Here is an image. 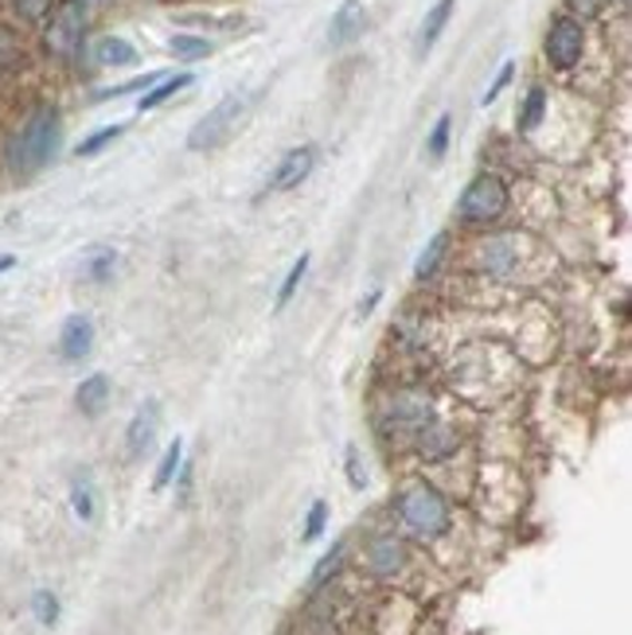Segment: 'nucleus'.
I'll return each instance as SVG.
<instances>
[{"instance_id":"obj_2","label":"nucleus","mask_w":632,"mask_h":635,"mask_svg":"<svg viewBox=\"0 0 632 635\" xmlns=\"http://www.w3.org/2000/svg\"><path fill=\"white\" fill-rule=\"evenodd\" d=\"M399 515L418 538H441L449 531V503L430 484H410L399 495Z\"/></svg>"},{"instance_id":"obj_1","label":"nucleus","mask_w":632,"mask_h":635,"mask_svg":"<svg viewBox=\"0 0 632 635\" xmlns=\"http://www.w3.org/2000/svg\"><path fill=\"white\" fill-rule=\"evenodd\" d=\"M59 141H63V121L51 105L36 110L32 118L20 125V133L12 137V149H9V164L12 172L20 175H32L40 168H48L59 152Z\"/></svg>"},{"instance_id":"obj_35","label":"nucleus","mask_w":632,"mask_h":635,"mask_svg":"<svg viewBox=\"0 0 632 635\" xmlns=\"http://www.w3.org/2000/svg\"><path fill=\"white\" fill-rule=\"evenodd\" d=\"M605 4H609V0H566V9L574 12V17H582V20L601 17V12H605Z\"/></svg>"},{"instance_id":"obj_3","label":"nucleus","mask_w":632,"mask_h":635,"mask_svg":"<svg viewBox=\"0 0 632 635\" xmlns=\"http://www.w3.org/2000/svg\"><path fill=\"white\" fill-rule=\"evenodd\" d=\"M508 199H512L508 183L500 180L496 172H481L469 188L461 191V199H457V219L469 223V226L496 223V219L508 211Z\"/></svg>"},{"instance_id":"obj_32","label":"nucleus","mask_w":632,"mask_h":635,"mask_svg":"<svg viewBox=\"0 0 632 635\" xmlns=\"http://www.w3.org/2000/svg\"><path fill=\"white\" fill-rule=\"evenodd\" d=\"M449 129H453V118H449V113H441L438 125H433V133H430V157H445V149H449Z\"/></svg>"},{"instance_id":"obj_23","label":"nucleus","mask_w":632,"mask_h":635,"mask_svg":"<svg viewBox=\"0 0 632 635\" xmlns=\"http://www.w3.org/2000/svg\"><path fill=\"white\" fill-rule=\"evenodd\" d=\"M71 507H74V515L82 518V523H90L94 518V484H90V476H79L71 484Z\"/></svg>"},{"instance_id":"obj_8","label":"nucleus","mask_w":632,"mask_h":635,"mask_svg":"<svg viewBox=\"0 0 632 635\" xmlns=\"http://www.w3.org/2000/svg\"><path fill=\"white\" fill-rule=\"evenodd\" d=\"M476 258L489 273H515L520 270V234H492L476 246Z\"/></svg>"},{"instance_id":"obj_30","label":"nucleus","mask_w":632,"mask_h":635,"mask_svg":"<svg viewBox=\"0 0 632 635\" xmlns=\"http://www.w3.org/2000/svg\"><path fill=\"white\" fill-rule=\"evenodd\" d=\"M20 12V20H28V24H40V20L51 17V9H56V0H12Z\"/></svg>"},{"instance_id":"obj_5","label":"nucleus","mask_w":632,"mask_h":635,"mask_svg":"<svg viewBox=\"0 0 632 635\" xmlns=\"http://www.w3.org/2000/svg\"><path fill=\"white\" fill-rule=\"evenodd\" d=\"M543 56L554 71H574L585 56V28L578 17H559L551 28H546V40H543Z\"/></svg>"},{"instance_id":"obj_26","label":"nucleus","mask_w":632,"mask_h":635,"mask_svg":"<svg viewBox=\"0 0 632 635\" xmlns=\"http://www.w3.org/2000/svg\"><path fill=\"white\" fill-rule=\"evenodd\" d=\"M32 612L43 627H56L59 624V596L51 593V588H40V593L32 596Z\"/></svg>"},{"instance_id":"obj_24","label":"nucleus","mask_w":632,"mask_h":635,"mask_svg":"<svg viewBox=\"0 0 632 635\" xmlns=\"http://www.w3.org/2000/svg\"><path fill=\"white\" fill-rule=\"evenodd\" d=\"M309 262H312V258H309V254H301L293 265H289L285 281H281V289H278V301H273V309H285V304L293 301V293H297V289H301V281H304V270H309Z\"/></svg>"},{"instance_id":"obj_7","label":"nucleus","mask_w":632,"mask_h":635,"mask_svg":"<svg viewBox=\"0 0 632 635\" xmlns=\"http://www.w3.org/2000/svg\"><path fill=\"white\" fill-rule=\"evenodd\" d=\"M312 168H317V149H312V144L289 149L285 157L278 160V168H273V175H270V183H265V191H270V195H281V191L301 188V183L312 175Z\"/></svg>"},{"instance_id":"obj_29","label":"nucleus","mask_w":632,"mask_h":635,"mask_svg":"<svg viewBox=\"0 0 632 635\" xmlns=\"http://www.w3.org/2000/svg\"><path fill=\"white\" fill-rule=\"evenodd\" d=\"M324 523H329V503L317 500V503L309 507V518H304V534H301V538H304V542H317V538L324 534Z\"/></svg>"},{"instance_id":"obj_15","label":"nucleus","mask_w":632,"mask_h":635,"mask_svg":"<svg viewBox=\"0 0 632 635\" xmlns=\"http://www.w3.org/2000/svg\"><path fill=\"white\" fill-rule=\"evenodd\" d=\"M106 402H110V379H106V374H90V379H82V386L74 390V405H79L87 417H98V413L106 410Z\"/></svg>"},{"instance_id":"obj_4","label":"nucleus","mask_w":632,"mask_h":635,"mask_svg":"<svg viewBox=\"0 0 632 635\" xmlns=\"http://www.w3.org/2000/svg\"><path fill=\"white\" fill-rule=\"evenodd\" d=\"M87 40V4L82 0H56L43 28V48L56 59H74Z\"/></svg>"},{"instance_id":"obj_12","label":"nucleus","mask_w":632,"mask_h":635,"mask_svg":"<svg viewBox=\"0 0 632 635\" xmlns=\"http://www.w3.org/2000/svg\"><path fill=\"white\" fill-rule=\"evenodd\" d=\"M402 562H407V546H402L394 534H383V538L371 542L368 565H371V573H375V577H391V573H399Z\"/></svg>"},{"instance_id":"obj_33","label":"nucleus","mask_w":632,"mask_h":635,"mask_svg":"<svg viewBox=\"0 0 632 635\" xmlns=\"http://www.w3.org/2000/svg\"><path fill=\"white\" fill-rule=\"evenodd\" d=\"M20 59V43L9 28H0V71H9L12 63Z\"/></svg>"},{"instance_id":"obj_9","label":"nucleus","mask_w":632,"mask_h":635,"mask_svg":"<svg viewBox=\"0 0 632 635\" xmlns=\"http://www.w3.org/2000/svg\"><path fill=\"white\" fill-rule=\"evenodd\" d=\"M90 351H94V320L74 312V316L63 320V332H59V355H63L67 363H79Z\"/></svg>"},{"instance_id":"obj_14","label":"nucleus","mask_w":632,"mask_h":635,"mask_svg":"<svg viewBox=\"0 0 632 635\" xmlns=\"http://www.w3.org/2000/svg\"><path fill=\"white\" fill-rule=\"evenodd\" d=\"M453 4H457V0H438V4H433V9L425 12L422 28H418V43H414L418 56H430L433 43L441 40V32H445L449 17H453Z\"/></svg>"},{"instance_id":"obj_16","label":"nucleus","mask_w":632,"mask_h":635,"mask_svg":"<svg viewBox=\"0 0 632 635\" xmlns=\"http://www.w3.org/2000/svg\"><path fill=\"white\" fill-rule=\"evenodd\" d=\"M94 59L102 67H129L137 63V48L129 40H121V36H102L94 43Z\"/></svg>"},{"instance_id":"obj_31","label":"nucleus","mask_w":632,"mask_h":635,"mask_svg":"<svg viewBox=\"0 0 632 635\" xmlns=\"http://www.w3.org/2000/svg\"><path fill=\"white\" fill-rule=\"evenodd\" d=\"M344 464H348V484H352L355 492H363V487H368V472H363L360 448L348 445V448H344Z\"/></svg>"},{"instance_id":"obj_20","label":"nucleus","mask_w":632,"mask_h":635,"mask_svg":"<svg viewBox=\"0 0 632 635\" xmlns=\"http://www.w3.org/2000/svg\"><path fill=\"white\" fill-rule=\"evenodd\" d=\"M457 448V437L445 430V425H425L422 433V453L430 456V461H441V456H449Z\"/></svg>"},{"instance_id":"obj_11","label":"nucleus","mask_w":632,"mask_h":635,"mask_svg":"<svg viewBox=\"0 0 632 635\" xmlns=\"http://www.w3.org/2000/svg\"><path fill=\"white\" fill-rule=\"evenodd\" d=\"M363 28H368V9H363L360 0H344L329 24V43L332 48H348L352 40H360Z\"/></svg>"},{"instance_id":"obj_36","label":"nucleus","mask_w":632,"mask_h":635,"mask_svg":"<svg viewBox=\"0 0 632 635\" xmlns=\"http://www.w3.org/2000/svg\"><path fill=\"white\" fill-rule=\"evenodd\" d=\"M375 301H379V293H371V296H368V301H363V304H360V316H368V312H371V309H375Z\"/></svg>"},{"instance_id":"obj_34","label":"nucleus","mask_w":632,"mask_h":635,"mask_svg":"<svg viewBox=\"0 0 632 635\" xmlns=\"http://www.w3.org/2000/svg\"><path fill=\"white\" fill-rule=\"evenodd\" d=\"M512 74H515V63H504V67H500L496 82H492V87L484 90L481 105H492V102H496V98H500V94H504V90H508V82H512Z\"/></svg>"},{"instance_id":"obj_27","label":"nucleus","mask_w":632,"mask_h":635,"mask_svg":"<svg viewBox=\"0 0 632 635\" xmlns=\"http://www.w3.org/2000/svg\"><path fill=\"white\" fill-rule=\"evenodd\" d=\"M172 56L188 59V63H192V59H208L211 43L203 40V36H177V40H172Z\"/></svg>"},{"instance_id":"obj_28","label":"nucleus","mask_w":632,"mask_h":635,"mask_svg":"<svg viewBox=\"0 0 632 635\" xmlns=\"http://www.w3.org/2000/svg\"><path fill=\"white\" fill-rule=\"evenodd\" d=\"M121 133H126V125H106V129H98V133H90L74 152H79V157H94V152H102L110 141H118Z\"/></svg>"},{"instance_id":"obj_22","label":"nucleus","mask_w":632,"mask_h":635,"mask_svg":"<svg viewBox=\"0 0 632 635\" xmlns=\"http://www.w3.org/2000/svg\"><path fill=\"white\" fill-rule=\"evenodd\" d=\"M113 265H118L113 250H90L87 262H82V273H87V281L102 285V281H110V278H113Z\"/></svg>"},{"instance_id":"obj_6","label":"nucleus","mask_w":632,"mask_h":635,"mask_svg":"<svg viewBox=\"0 0 632 635\" xmlns=\"http://www.w3.org/2000/svg\"><path fill=\"white\" fill-rule=\"evenodd\" d=\"M242 110H247V98H239V94L223 98V102H219L208 118H200L192 125V133H188V149L203 152V149H215V144H223L227 137L234 133V125H239Z\"/></svg>"},{"instance_id":"obj_13","label":"nucleus","mask_w":632,"mask_h":635,"mask_svg":"<svg viewBox=\"0 0 632 635\" xmlns=\"http://www.w3.org/2000/svg\"><path fill=\"white\" fill-rule=\"evenodd\" d=\"M430 397L422 394H399L391 402V421L399 430H425V421H430Z\"/></svg>"},{"instance_id":"obj_39","label":"nucleus","mask_w":632,"mask_h":635,"mask_svg":"<svg viewBox=\"0 0 632 635\" xmlns=\"http://www.w3.org/2000/svg\"><path fill=\"white\" fill-rule=\"evenodd\" d=\"M621 4H629V0H621Z\"/></svg>"},{"instance_id":"obj_10","label":"nucleus","mask_w":632,"mask_h":635,"mask_svg":"<svg viewBox=\"0 0 632 635\" xmlns=\"http://www.w3.org/2000/svg\"><path fill=\"white\" fill-rule=\"evenodd\" d=\"M157 430H161V402H144L141 410L133 413L126 430V448L129 456H144L157 441Z\"/></svg>"},{"instance_id":"obj_21","label":"nucleus","mask_w":632,"mask_h":635,"mask_svg":"<svg viewBox=\"0 0 632 635\" xmlns=\"http://www.w3.org/2000/svg\"><path fill=\"white\" fill-rule=\"evenodd\" d=\"M543 113H546V90L543 87H531L528 90V98H523V110H520V133H531V129L543 121Z\"/></svg>"},{"instance_id":"obj_25","label":"nucleus","mask_w":632,"mask_h":635,"mask_svg":"<svg viewBox=\"0 0 632 635\" xmlns=\"http://www.w3.org/2000/svg\"><path fill=\"white\" fill-rule=\"evenodd\" d=\"M340 557H344V542H337V546H332L329 554L317 562V570H312V577H309V588H324V585H329V577L340 570Z\"/></svg>"},{"instance_id":"obj_37","label":"nucleus","mask_w":632,"mask_h":635,"mask_svg":"<svg viewBox=\"0 0 632 635\" xmlns=\"http://www.w3.org/2000/svg\"><path fill=\"white\" fill-rule=\"evenodd\" d=\"M12 265H17V258H12V254H0V273L12 270Z\"/></svg>"},{"instance_id":"obj_19","label":"nucleus","mask_w":632,"mask_h":635,"mask_svg":"<svg viewBox=\"0 0 632 635\" xmlns=\"http://www.w3.org/2000/svg\"><path fill=\"white\" fill-rule=\"evenodd\" d=\"M180 464H184V441L177 437L169 448H164L161 464H157V476H152V492H164V487H169L172 480H177Z\"/></svg>"},{"instance_id":"obj_18","label":"nucleus","mask_w":632,"mask_h":635,"mask_svg":"<svg viewBox=\"0 0 632 635\" xmlns=\"http://www.w3.org/2000/svg\"><path fill=\"white\" fill-rule=\"evenodd\" d=\"M445 250H449V231H438L430 239V246L418 254V262H414V278L418 281H425V278H433L438 273V265H441V258H445Z\"/></svg>"},{"instance_id":"obj_17","label":"nucleus","mask_w":632,"mask_h":635,"mask_svg":"<svg viewBox=\"0 0 632 635\" xmlns=\"http://www.w3.org/2000/svg\"><path fill=\"white\" fill-rule=\"evenodd\" d=\"M188 87H192V74H172V79L152 82V87L141 94V102H137V110H141V113L157 110V105H161V102H169L172 94H180V90H188Z\"/></svg>"},{"instance_id":"obj_38","label":"nucleus","mask_w":632,"mask_h":635,"mask_svg":"<svg viewBox=\"0 0 632 635\" xmlns=\"http://www.w3.org/2000/svg\"><path fill=\"white\" fill-rule=\"evenodd\" d=\"M82 4H94V0H82Z\"/></svg>"}]
</instances>
